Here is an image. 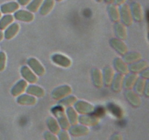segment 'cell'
Returning <instances> with one entry per match:
<instances>
[{"label":"cell","mask_w":149,"mask_h":140,"mask_svg":"<svg viewBox=\"0 0 149 140\" xmlns=\"http://www.w3.org/2000/svg\"><path fill=\"white\" fill-rule=\"evenodd\" d=\"M0 35H1V34H0Z\"/></svg>","instance_id":"cell-3"},{"label":"cell","mask_w":149,"mask_h":140,"mask_svg":"<svg viewBox=\"0 0 149 140\" xmlns=\"http://www.w3.org/2000/svg\"><path fill=\"white\" fill-rule=\"evenodd\" d=\"M19 1H20V2L23 3V4H24V3L26 2V1H29V0H19Z\"/></svg>","instance_id":"cell-2"},{"label":"cell","mask_w":149,"mask_h":140,"mask_svg":"<svg viewBox=\"0 0 149 140\" xmlns=\"http://www.w3.org/2000/svg\"><path fill=\"white\" fill-rule=\"evenodd\" d=\"M15 8L17 7V4H14V3H10V4H7L2 5L1 9L3 13H8V12L13 10V8H15Z\"/></svg>","instance_id":"cell-1"}]
</instances>
